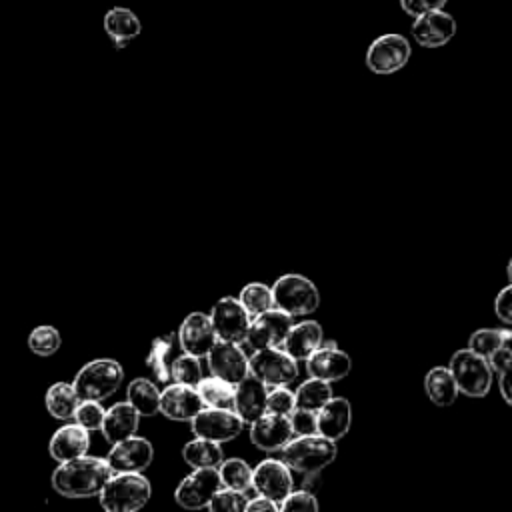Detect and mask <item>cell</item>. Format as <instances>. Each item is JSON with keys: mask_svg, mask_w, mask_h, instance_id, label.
Listing matches in <instances>:
<instances>
[{"mask_svg": "<svg viewBox=\"0 0 512 512\" xmlns=\"http://www.w3.org/2000/svg\"><path fill=\"white\" fill-rule=\"evenodd\" d=\"M112 474L106 458L86 454L58 464L50 482L54 492L64 498H92L100 494Z\"/></svg>", "mask_w": 512, "mask_h": 512, "instance_id": "1", "label": "cell"}, {"mask_svg": "<svg viewBox=\"0 0 512 512\" xmlns=\"http://www.w3.org/2000/svg\"><path fill=\"white\" fill-rule=\"evenodd\" d=\"M280 462L292 472H298L302 476L318 474L328 464L334 462L338 448L336 442L326 440L318 434L312 436H296L288 444H284L280 450Z\"/></svg>", "mask_w": 512, "mask_h": 512, "instance_id": "2", "label": "cell"}, {"mask_svg": "<svg viewBox=\"0 0 512 512\" xmlns=\"http://www.w3.org/2000/svg\"><path fill=\"white\" fill-rule=\"evenodd\" d=\"M152 496V484L144 474H112L100 490V506L104 512H138Z\"/></svg>", "mask_w": 512, "mask_h": 512, "instance_id": "3", "label": "cell"}, {"mask_svg": "<svg viewBox=\"0 0 512 512\" xmlns=\"http://www.w3.org/2000/svg\"><path fill=\"white\" fill-rule=\"evenodd\" d=\"M124 380L120 362L112 358H96L86 362L70 382L80 400L102 402L112 396Z\"/></svg>", "mask_w": 512, "mask_h": 512, "instance_id": "4", "label": "cell"}, {"mask_svg": "<svg viewBox=\"0 0 512 512\" xmlns=\"http://www.w3.org/2000/svg\"><path fill=\"white\" fill-rule=\"evenodd\" d=\"M272 290L274 308L292 316H306L318 310L320 292L316 284L302 274H282Z\"/></svg>", "mask_w": 512, "mask_h": 512, "instance_id": "5", "label": "cell"}, {"mask_svg": "<svg viewBox=\"0 0 512 512\" xmlns=\"http://www.w3.org/2000/svg\"><path fill=\"white\" fill-rule=\"evenodd\" d=\"M446 368L450 370L458 392H462L470 398H482L492 388V374L494 372L490 370L486 358L474 354L468 348L456 350Z\"/></svg>", "mask_w": 512, "mask_h": 512, "instance_id": "6", "label": "cell"}, {"mask_svg": "<svg viewBox=\"0 0 512 512\" xmlns=\"http://www.w3.org/2000/svg\"><path fill=\"white\" fill-rule=\"evenodd\" d=\"M248 374L260 380L266 388L288 386L298 378V362L282 348L256 350L248 358Z\"/></svg>", "mask_w": 512, "mask_h": 512, "instance_id": "7", "label": "cell"}, {"mask_svg": "<svg viewBox=\"0 0 512 512\" xmlns=\"http://www.w3.org/2000/svg\"><path fill=\"white\" fill-rule=\"evenodd\" d=\"M412 48L402 34H382L366 50V66L374 74H394L406 66Z\"/></svg>", "mask_w": 512, "mask_h": 512, "instance_id": "8", "label": "cell"}, {"mask_svg": "<svg viewBox=\"0 0 512 512\" xmlns=\"http://www.w3.org/2000/svg\"><path fill=\"white\" fill-rule=\"evenodd\" d=\"M208 318H210V324L214 328L216 340L232 342V344H242L246 340V332H248V326H250V316L240 306L238 298H234V296L220 298L212 306Z\"/></svg>", "mask_w": 512, "mask_h": 512, "instance_id": "9", "label": "cell"}, {"mask_svg": "<svg viewBox=\"0 0 512 512\" xmlns=\"http://www.w3.org/2000/svg\"><path fill=\"white\" fill-rule=\"evenodd\" d=\"M292 328V318L278 308H270L254 318H250V326L246 332V344L256 350L266 348H282L288 330Z\"/></svg>", "mask_w": 512, "mask_h": 512, "instance_id": "10", "label": "cell"}, {"mask_svg": "<svg viewBox=\"0 0 512 512\" xmlns=\"http://www.w3.org/2000/svg\"><path fill=\"white\" fill-rule=\"evenodd\" d=\"M192 432L196 438H204L216 444L234 440L244 424L230 408H202L192 420H190Z\"/></svg>", "mask_w": 512, "mask_h": 512, "instance_id": "11", "label": "cell"}, {"mask_svg": "<svg viewBox=\"0 0 512 512\" xmlns=\"http://www.w3.org/2000/svg\"><path fill=\"white\" fill-rule=\"evenodd\" d=\"M220 488L216 468H198L182 478L174 490V500L184 510H202Z\"/></svg>", "mask_w": 512, "mask_h": 512, "instance_id": "12", "label": "cell"}, {"mask_svg": "<svg viewBox=\"0 0 512 512\" xmlns=\"http://www.w3.org/2000/svg\"><path fill=\"white\" fill-rule=\"evenodd\" d=\"M152 458H154V448L150 440L134 434L122 442L112 444L106 456V462L114 474H128V472L140 474L152 464Z\"/></svg>", "mask_w": 512, "mask_h": 512, "instance_id": "13", "label": "cell"}, {"mask_svg": "<svg viewBox=\"0 0 512 512\" xmlns=\"http://www.w3.org/2000/svg\"><path fill=\"white\" fill-rule=\"evenodd\" d=\"M206 358L210 374L232 386H236L248 376V356L244 354L240 344L216 340Z\"/></svg>", "mask_w": 512, "mask_h": 512, "instance_id": "14", "label": "cell"}, {"mask_svg": "<svg viewBox=\"0 0 512 512\" xmlns=\"http://www.w3.org/2000/svg\"><path fill=\"white\" fill-rule=\"evenodd\" d=\"M292 472L278 460L266 458L252 468V488L272 502H282L292 492Z\"/></svg>", "mask_w": 512, "mask_h": 512, "instance_id": "15", "label": "cell"}, {"mask_svg": "<svg viewBox=\"0 0 512 512\" xmlns=\"http://www.w3.org/2000/svg\"><path fill=\"white\" fill-rule=\"evenodd\" d=\"M304 362L310 378H318L330 384L348 376L352 368L350 356L344 350H340L336 342H322Z\"/></svg>", "mask_w": 512, "mask_h": 512, "instance_id": "16", "label": "cell"}, {"mask_svg": "<svg viewBox=\"0 0 512 512\" xmlns=\"http://www.w3.org/2000/svg\"><path fill=\"white\" fill-rule=\"evenodd\" d=\"M214 342H216V334H214V328L210 324L208 314L192 312L180 324L178 344L182 348V354L202 358L210 352Z\"/></svg>", "mask_w": 512, "mask_h": 512, "instance_id": "17", "label": "cell"}, {"mask_svg": "<svg viewBox=\"0 0 512 512\" xmlns=\"http://www.w3.org/2000/svg\"><path fill=\"white\" fill-rule=\"evenodd\" d=\"M204 408L196 388L184 386V384H166V388L160 392V406L158 412H162L168 420L176 422H190L200 410Z\"/></svg>", "mask_w": 512, "mask_h": 512, "instance_id": "18", "label": "cell"}, {"mask_svg": "<svg viewBox=\"0 0 512 512\" xmlns=\"http://www.w3.org/2000/svg\"><path fill=\"white\" fill-rule=\"evenodd\" d=\"M454 34H456V22L444 10L426 12L414 18V24H412V36L420 46H426V48L444 46L454 38Z\"/></svg>", "mask_w": 512, "mask_h": 512, "instance_id": "19", "label": "cell"}, {"mask_svg": "<svg viewBox=\"0 0 512 512\" xmlns=\"http://www.w3.org/2000/svg\"><path fill=\"white\" fill-rule=\"evenodd\" d=\"M294 438L288 416L262 414L250 424V442L264 452H278Z\"/></svg>", "mask_w": 512, "mask_h": 512, "instance_id": "20", "label": "cell"}, {"mask_svg": "<svg viewBox=\"0 0 512 512\" xmlns=\"http://www.w3.org/2000/svg\"><path fill=\"white\" fill-rule=\"evenodd\" d=\"M352 424V406L344 396H332L316 410V434L326 440H340Z\"/></svg>", "mask_w": 512, "mask_h": 512, "instance_id": "21", "label": "cell"}, {"mask_svg": "<svg viewBox=\"0 0 512 512\" xmlns=\"http://www.w3.org/2000/svg\"><path fill=\"white\" fill-rule=\"evenodd\" d=\"M266 392L268 388L250 374L234 386L232 410L242 420V424H252L262 414H266Z\"/></svg>", "mask_w": 512, "mask_h": 512, "instance_id": "22", "label": "cell"}, {"mask_svg": "<svg viewBox=\"0 0 512 512\" xmlns=\"http://www.w3.org/2000/svg\"><path fill=\"white\" fill-rule=\"evenodd\" d=\"M88 448H90V432L80 428L76 422H68L60 426L50 436V442H48V454L58 464L86 456Z\"/></svg>", "mask_w": 512, "mask_h": 512, "instance_id": "23", "label": "cell"}, {"mask_svg": "<svg viewBox=\"0 0 512 512\" xmlns=\"http://www.w3.org/2000/svg\"><path fill=\"white\" fill-rule=\"evenodd\" d=\"M138 424H140L138 412L128 402H116L104 412L100 432L108 444H116L134 436L138 430Z\"/></svg>", "mask_w": 512, "mask_h": 512, "instance_id": "24", "label": "cell"}, {"mask_svg": "<svg viewBox=\"0 0 512 512\" xmlns=\"http://www.w3.org/2000/svg\"><path fill=\"white\" fill-rule=\"evenodd\" d=\"M322 342H324V332L320 322L304 320V322L292 324V328L284 338L282 350L298 362V360H306Z\"/></svg>", "mask_w": 512, "mask_h": 512, "instance_id": "25", "label": "cell"}, {"mask_svg": "<svg viewBox=\"0 0 512 512\" xmlns=\"http://www.w3.org/2000/svg\"><path fill=\"white\" fill-rule=\"evenodd\" d=\"M104 30L116 48H124L130 40H134L140 34L142 26L132 10L124 6H114L104 16Z\"/></svg>", "mask_w": 512, "mask_h": 512, "instance_id": "26", "label": "cell"}, {"mask_svg": "<svg viewBox=\"0 0 512 512\" xmlns=\"http://www.w3.org/2000/svg\"><path fill=\"white\" fill-rule=\"evenodd\" d=\"M424 390L428 400L436 406H452L460 394L446 366H434L426 372Z\"/></svg>", "mask_w": 512, "mask_h": 512, "instance_id": "27", "label": "cell"}, {"mask_svg": "<svg viewBox=\"0 0 512 512\" xmlns=\"http://www.w3.org/2000/svg\"><path fill=\"white\" fill-rule=\"evenodd\" d=\"M126 402L138 412V416L150 418L158 414L160 390L148 378H134L126 390Z\"/></svg>", "mask_w": 512, "mask_h": 512, "instance_id": "28", "label": "cell"}, {"mask_svg": "<svg viewBox=\"0 0 512 512\" xmlns=\"http://www.w3.org/2000/svg\"><path fill=\"white\" fill-rule=\"evenodd\" d=\"M46 410L52 418L68 422L74 418L76 406L80 404V398L76 396L74 388L70 382H54L44 396Z\"/></svg>", "mask_w": 512, "mask_h": 512, "instance_id": "29", "label": "cell"}, {"mask_svg": "<svg viewBox=\"0 0 512 512\" xmlns=\"http://www.w3.org/2000/svg\"><path fill=\"white\" fill-rule=\"evenodd\" d=\"M182 458L192 470L218 468L224 460V450L216 442H210V440H204V438H194V440L184 444Z\"/></svg>", "mask_w": 512, "mask_h": 512, "instance_id": "30", "label": "cell"}, {"mask_svg": "<svg viewBox=\"0 0 512 512\" xmlns=\"http://www.w3.org/2000/svg\"><path fill=\"white\" fill-rule=\"evenodd\" d=\"M174 342H176V334H166L160 336L152 342V348L146 356V366L152 370L154 378L160 384H168L170 382V366L176 358L174 354Z\"/></svg>", "mask_w": 512, "mask_h": 512, "instance_id": "31", "label": "cell"}, {"mask_svg": "<svg viewBox=\"0 0 512 512\" xmlns=\"http://www.w3.org/2000/svg\"><path fill=\"white\" fill-rule=\"evenodd\" d=\"M222 488L246 492L252 488V468L242 458H224L222 464L216 468Z\"/></svg>", "mask_w": 512, "mask_h": 512, "instance_id": "32", "label": "cell"}, {"mask_svg": "<svg viewBox=\"0 0 512 512\" xmlns=\"http://www.w3.org/2000/svg\"><path fill=\"white\" fill-rule=\"evenodd\" d=\"M196 392L204 404V408H230L234 398V386L220 378H202L196 384Z\"/></svg>", "mask_w": 512, "mask_h": 512, "instance_id": "33", "label": "cell"}, {"mask_svg": "<svg viewBox=\"0 0 512 512\" xmlns=\"http://www.w3.org/2000/svg\"><path fill=\"white\" fill-rule=\"evenodd\" d=\"M330 398H332L330 382H324L318 378L304 380L294 392L296 408H304V410H312V412L322 408Z\"/></svg>", "mask_w": 512, "mask_h": 512, "instance_id": "34", "label": "cell"}, {"mask_svg": "<svg viewBox=\"0 0 512 512\" xmlns=\"http://www.w3.org/2000/svg\"><path fill=\"white\" fill-rule=\"evenodd\" d=\"M238 302L240 306L246 310V314L250 318L274 308V302H272V290L270 286L262 284V282H250L246 284L242 290H240V296H238Z\"/></svg>", "mask_w": 512, "mask_h": 512, "instance_id": "35", "label": "cell"}, {"mask_svg": "<svg viewBox=\"0 0 512 512\" xmlns=\"http://www.w3.org/2000/svg\"><path fill=\"white\" fill-rule=\"evenodd\" d=\"M512 342V332L508 328H480L476 332H472L470 340H468V350H472L474 354L488 358L492 352H496L502 344Z\"/></svg>", "mask_w": 512, "mask_h": 512, "instance_id": "36", "label": "cell"}, {"mask_svg": "<svg viewBox=\"0 0 512 512\" xmlns=\"http://www.w3.org/2000/svg\"><path fill=\"white\" fill-rule=\"evenodd\" d=\"M62 344V336L60 332L50 326V324H42L36 326L30 334H28V348L36 354V356H52L58 352Z\"/></svg>", "mask_w": 512, "mask_h": 512, "instance_id": "37", "label": "cell"}, {"mask_svg": "<svg viewBox=\"0 0 512 512\" xmlns=\"http://www.w3.org/2000/svg\"><path fill=\"white\" fill-rule=\"evenodd\" d=\"M202 366H200V358H194L190 354H180L174 358L172 366H170V380H174L176 384H184V386H192L196 388V384L202 380Z\"/></svg>", "mask_w": 512, "mask_h": 512, "instance_id": "38", "label": "cell"}, {"mask_svg": "<svg viewBox=\"0 0 512 512\" xmlns=\"http://www.w3.org/2000/svg\"><path fill=\"white\" fill-rule=\"evenodd\" d=\"M246 492H236L228 488H220L208 502V512H244L248 504Z\"/></svg>", "mask_w": 512, "mask_h": 512, "instance_id": "39", "label": "cell"}, {"mask_svg": "<svg viewBox=\"0 0 512 512\" xmlns=\"http://www.w3.org/2000/svg\"><path fill=\"white\" fill-rule=\"evenodd\" d=\"M104 408L100 402H92V400H80V404L76 406L74 412V422L84 428L86 432H96L102 428V420H104Z\"/></svg>", "mask_w": 512, "mask_h": 512, "instance_id": "40", "label": "cell"}, {"mask_svg": "<svg viewBox=\"0 0 512 512\" xmlns=\"http://www.w3.org/2000/svg\"><path fill=\"white\" fill-rule=\"evenodd\" d=\"M294 408H296L294 392L288 386L268 388V392H266V412L268 414L288 416Z\"/></svg>", "mask_w": 512, "mask_h": 512, "instance_id": "41", "label": "cell"}, {"mask_svg": "<svg viewBox=\"0 0 512 512\" xmlns=\"http://www.w3.org/2000/svg\"><path fill=\"white\" fill-rule=\"evenodd\" d=\"M278 512H318V500L310 490H292L282 502H278Z\"/></svg>", "mask_w": 512, "mask_h": 512, "instance_id": "42", "label": "cell"}, {"mask_svg": "<svg viewBox=\"0 0 512 512\" xmlns=\"http://www.w3.org/2000/svg\"><path fill=\"white\" fill-rule=\"evenodd\" d=\"M288 422H290L294 438L296 436H312V434H316V412H312V410L294 408L288 414Z\"/></svg>", "mask_w": 512, "mask_h": 512, "instance_id": "43", "label": "cell"}, {"mask_svg": "<svg viewBox=\"0 0 512 512\" xmlns=\"http://www.w3.org/2000/svg\"><path fill=\"white\" fill-rule=\"evenodd\" d=\"M488 366L492 372L496 374H504V372H510V366H512V348H510V342L502 344L496 352H492L488 358H486Z\"/></svg>", "mask_w": 512, "mask_h": 512, "instance_id": "44", "label": "cell"}, {"mask_svg": "<svg viewBox=\"0 0 512 512\" xmlns=\"http://www.w3.org/2000/svg\"><path fill=\"white\" fill-rule=\"evenodd\" d=\"M448 0H400V6L404 8L406 14L418 18L426 12H434V10H442L444 4Z\"/></svg>", "mask_w": 512, "mask_h": 512, "instance_id": "45", "label": "cell"}, {"mask_svg": "<svg viewBox=\"0 0 512 512\" xmlns=\"http://www.w3.org/2000/svg\"><path fill=\"white\" fill-rule=\"evenodd\" d=\"M494 312L502 320V324L506 326L512 324V286L510 284L498 292L494 300Z\"/></svg>", "mask_w": 512, "mask_h": 512, "instance_id": "46", "label": "cell"}, {"mask_svg": "<svg viewBox=\"0 0 512 512\" xmlns=\"http://www.w3.org/2000/svg\"><path fill=\"white\" fill-rule=\"evenodd\" d=\"M244 512H278V504L272 502V500H268V498L256 496V498L248 500Z\"/></svg>", "mask_w": 512, "mask_h": 512, "instance_id": "47", "label": "cell"}, {"mask_svg": "<svg viewBox=\"0 0 512 512\" xmlns=\"http://www.w3.org/2000/svg\"><path fill=\"white\" fill-rule=\"evenodd\" d=\"M498 388H500V394H502L504 402H506V404H512V394H510V372L498 374Z\"/></svg>", "mask_w": 512, "mask_h": 512, "instance_id": "48", "label": "cell"}]
</instances>
